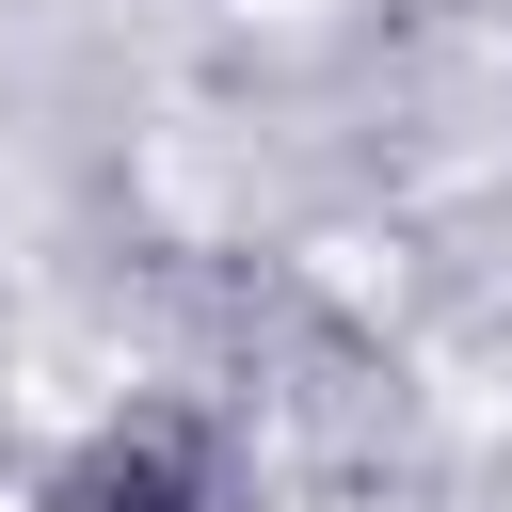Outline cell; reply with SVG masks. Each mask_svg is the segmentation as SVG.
Returning <instances> with one entry per match:
<instances>
[{"instance_id":"obj_1","label":"cell","mask_w":512,"mask_h":512,"mask_svg":"<svg viewBox=\"0 0 512 512\" xmlns=\"http://www.w3.org/2000/svg\"><path fill=\"white\" fill-rule=\"evenodd\" d=\"M48 512H240V480L176 432V416H96L48 464Z\"/></svg>"}]
</instances>
